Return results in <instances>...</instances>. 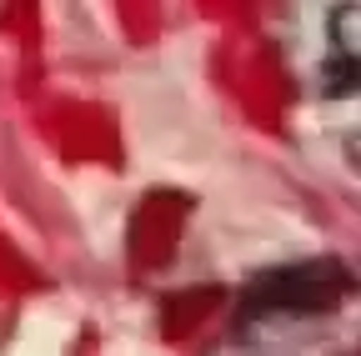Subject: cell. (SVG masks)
<instances>
[{
  "instance_id": "cell-2",
  "label": "cell",
  "mask_w": 361,
  "mask_h": 356,
  "mask_svg": "<svg viewBox=\"0 0 361 356\" xmlns=\"http://www.w3.org/2000/svg\"><path fill=\"white\" fill-rule=\"evenodd\" d=\"M326 40H331L326 70H322L326 91H331V96L361 91V0L331 6V16H326Z\"/></svg>"
},
{
  "instance_id": "cell-3",
  "label": "cell",
  "mask_w": 361,
  "mask_h": 356,
  "mask_svg": "<svg viewBox=\"0 0 361 356\" xmlns=\"http://www.w3.org/2000/svg\"><path fill=\"white\" fill-rule=\"evenodd\" d=\"M351 166H356V171H361V125H356V130H351Z\"/></svg>"
},
{
  "instance_id": "cell-1",
  "label": "cell",
  "mask_w": 361,
  "mask_h": 356,
  "mask_svg": "<svg viewBox=\"0 0 361 356\" xmlns=\"http://www.w3.org/2000/svg\"><path fill=\"white\" fill-rule=\"evenodd\" d=\"M346 296H351V271L341 261H296L251 281L246 306L251 311H331Z\"/></svg>"
}]
</instances>
